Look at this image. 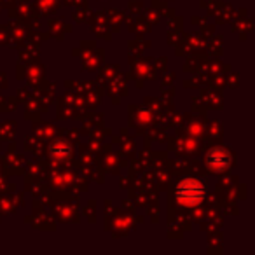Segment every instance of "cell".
I'll use <instances>...</instances> for the list:
<instances>
[{
  "label": "cell",
  "instance_id": "obj_1",
  "mask_svg": "<svg viewBox=\"0 0 255 255\" xmlns=\"http://www.w3.org/2000/svg\"><path fill=\"white\" fill-rule=\"evenodd\" d=\"M175 198L184 206H198L206 198V185L203 180L194 177L184 178L177 184Z\"/></svg>",
  "mask_w": 255,
  "mask_h": 255
},
{
  "label": "cell",
  "instance_id": "obj_2",
  "mask_svg": "<svg viewBox=\"0 0 255 255\" xmlns=\"http://www.w3.org/2000/svg\"><path fill=\"white\" fill-rule=\"evenodd\" d=\"M206 163H208V166L212 168V170H217V171L226 170L231 164L229 150H226L224 147H215V149L208 150V154H206Z\"/></svg>",
  "mask_w": 255,
  "mask_h": 255
},
{
  "label": "cell",
  "instance_id": "obj_3",
  "mask_svg": "<svg viewBox=\"0 0 255 255\" xmlns=\"http://www.w3.org/2000/svg\"><path fill=\"white\" fill-rule=\"evenodd\" d=\"M72 147L70 143L63 142V140H58V142L53 143V147H51V154L53 156H60V157H67L68 154H70Z\"/></svg>",
  "mask_w": 255,
  "mask_h": 255
}]
</instances>
